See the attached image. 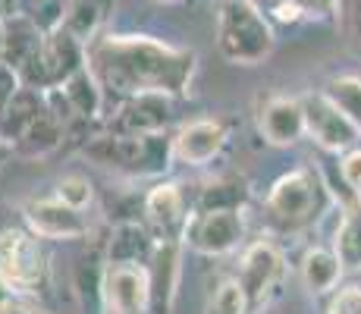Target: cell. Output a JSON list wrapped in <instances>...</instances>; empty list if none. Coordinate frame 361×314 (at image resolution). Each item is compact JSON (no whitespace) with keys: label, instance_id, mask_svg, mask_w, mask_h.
I'll return each mask as SVG.
<instances>
[{"label":"cell","instance_id":"obj_38","mask_svg":"<svg viewBox=\"0 0 361 314\" xmlns=\"http://www.w3.org/2000/svg\"><path fill=\"white\" fill-rule=\"evenodd\" d=\"M207 314H217V311H214V308H207Z\"/></svg>","mask_w":361,"mask_h":314},{"label":"cell","instance_id":"obj_19","mask_svg":"<svg viewBox=\"0 0 361 314\" xmlns=\"http://www.w3.org/2000/svg\"><path fill=\"white\" fill-rule=\"evenodd\" d=\"M63 129L66 126L54 116V110L44 104V110H41L38 116L29 123V129L23 132V135L16 138V145L13 148H23L25 155H47V151H54L60 145V138H63Z\"/></svg>","mask_w":361,"mask_h":314},{"label":"cell","instance_id":"obj_8","mask_svg":"<svg viewBox=\"0 0 361 314\" xmlns=\"http://www.w3.org/2000/svg\"><path fill=\"white\" fill-rule=\"evenodd\" d=\"M104 311H148L151 274L142 261H110L101 274Z\"/></svg>","mask_w":361,"mask_h":314},{"label":"cell","instance_id":"obj_13","mask_svg":"<svg viewBox=\"0 0 361 314\" xmlns=\"http://www.w3.org/2000/svg\"><path fill=\"white\" fill-rule=\"evenodd\" d=\"M258 129L264 142L274 148H289L305 135L302 97H270L258 114Z\"/></svg>","mask_w":361,"mask_h":314},{"label":"cell","instance_id":"obj_23","mask_svg":"<svg viewBox=\"0 0 361 314\" xmlns=\"http://www.w3.org/2000/svg\"><path fill=\"white\" fill-rule=\"evenodd\" d=\"M207 308H214L217 314H248L252 302H248V292L239 280H226L217 286V292H214Z\"/></svg>","mask_w":361,"mask_h":314},{"label":"cell","instance_id":"obj_3","mask_svg":"<svg viewBox=\"0 0 361 314\" xmlns=\"http://www.w3.org/2000/svg\"><path fill=\"white\" fill-rule=\"evenodd\" d=\"M82 66H85V41H79L69 29L57 25V29L44 32L38 54L19 69V76H23V85L29 88H57Z\"/></svg>","mask_w":361,"mask_h":314},{"label":"cell","instance_id":"obj_31","mask_svg":"<svg viewBox=\"0 0 361 314\" xmlns=\"http://www.w3.org/2000/svg\"><path fill=\"white\" fill-rule=\"evenodd\" d=\"M19 13V0H0V19H10Z\"/></svg>","mask_w":361,"mask_h":314},{"label":"cell","instance_id":"obj_20","mask_svg":"<svg viewBox=\"0 0 361 314\" xmlns=\"http://www.w3.org/2000/svg\"><path fill=\"white\" fill-rule=\"evenodd\" d=\"M110 10V0H69V6L63 10V29H69L79 41H94L98 29Z\"/></svg>","mask_w":361,"mask_h":314},{"label":"cell","instance_id":"obj_34","mask_svg":"<svg viewBox=\"0 0 361 314\" xmlns=\"http://www.w3.org/2000/svg\"><path fill=\"white\" fill-rule=\"evenodd\" d=\"M0 57H4V19H0Z\"/></svg>","mask_w":361,"mask_h":314},{"label":"cell","instance_id":"obj_1","mask_svg":"<svg viewBox=\"0 0 361 314\" xmlns=\"http://www.w3.org/2000/svg\"><path fill=\"white\" fill-rule=\"evenodd\" d=\"M85 63L101 88L126 97L138 92L183 95L195 76V54L148 35H101L85 44Z\"/></svg>","mask_w":361,"mask_h":314},{"label":"cell","instance_id":"obj_37","mask_svg":"<svg viewBox=\"0 0 361 314\" xmlns=\"http://www.w3.org/2000/svg\"><path fill=\"white\" fill-rule=\"evenodd\" d=\"M157 4H176V0H157Z\"/></svg>","mask_w":361,"mask_h":314},{"label":"cell","instance_id":"obj_7","mask_svg":"<svg viewBox=\"0 0 361 314\" xmlns=\"http://www.w3.org/2000/svg\"><path fill=\"white\" fill-rule=\"evenodd\" d=\"M44 251L35 233L25 229H0V277L10 292H35L44 280Z\"/></svg>","mask_w":361,"mask_h":314},{"label":"cell","instance_id":"obj_14","mask_svg":"<svg viewBox=\"0 0 361 314\" xmlns=\"http://www.w3.org/2000/svg\"><path fill=\"white\" fill-rule=\"evenodd\" d=\"M170 123V95L164 92H138L123 107V126L135 135H161Z\"/></svg>","mask_w":361,"mask_h":314},{"label":"cell","instance_id":"obj_28","mask_svg":"<svg viewBox=\"0 0 361 314\" xmlns=\"http://www.w3.org/2000/svg\"><path fill=\"white\" fill-rule=\"evenodd\" d=\"M339 176L352 192H361V148H349L339 157Z\"/></svg>","mask_w":361,"mask_h":314},{"label":"cell","instance_id":"obj_33","mask_svg":"<svg viewBox=\"0 0 361 314\" xmlns=\"http://www.w3.org/2000/svg\"><path fill=\"white\" fill-rule=\"evenodd\" d=\"M10 298H13L10 286H6V283H4V277H0V308H4V305H6V302H10Z\"/></svg>","mask_w":361,"mask_h":314},{"label":"cell","instance_id":"obj_11","mask_svg":"<svg viewBox=\"0 0 361 314\" xmlns=\"http://www.w3.org/2000/svg\"><path fill=\"white\" fill-rule=\"evenodd\" d=\"M283 277V251L274 242H255L245 248L239 264V283L245 286L252 308H258L264 298L274 292V286Z\"/></svg>","mask_w":361,"mask_h":314},{"label":"cell","instance_id":"obj_27","mask_svg":"<svg viewBox=\"0 0 361 314\" xmlns=\"http://www.w3.org/2000/svg\"><path fill=\"white\" fill-rule=\"evenodd\" d=\"M19 88H23V76H19V69L10 66V63L0 57V114H4L6 104L16 97Z\"/></svg>","mask_w":361,"mask_h":314},{"label":"cell","instance_id":"obj_21","mask_svg":"<svg viewBox=\"0 0 361 314\" xmlns=\"http://www.w3.org/2000/svg\"><path fill=\"white\" fill-rule=\"evenodd\" d=\"M60 88H63V95L69 97V104H73L75 116H82V120H88V116H98L101 101H104V88H101V82L94 79L92 69H88V63L79 69V73L69 76V79Z\"/></svg>","mask_w":361,"mask_h":314},{"label":"cell","instance_id":"obj_36","mask_svg":"<svg viewBox=\"0 0 361 314\" xmlns=\"http://www.w3.org/2000/svg\"><path fill=\"white\" fill-rule=\"evenodd\" d=\"M355 19H358V35H361V0H358V13H355Z\"/></svg>","mask_w":361,"mask_h":314},{"label":"cell","instance_id":"obj_18","mask_svg":"<svg viewBox=\"0 0 361 314\" xmlns=\"http://www.w3.org/2000/svg\"><path fill=\"white\" fill-rule=\"evenodd\" d=\"M333 251L345 270H361V201L343 207L339 227L333 233Z\"/></svg>","mask_w":361,"mask_h":314},{"label":"cell","instance_id":"obj_2","mask_svg":"<svg viewBox=\"0 0 361 314\" xmlns=\"http://www.w3.org/2000/svg\"><path fill=\"white\" fill-rule=\"evenodd\" d=\"M276 35L252 0L217 4V51L233 66H261L274 54Z\"/></svg>","mask_w":361,"mask_h":314},{"label":"cell","instance_id":"obj_15","mask_svg":"<svg viewBox=\"0 0 361 314\" xmlns=\"http://www.w3.org/2000/svg\"><path fill=\"white\" fill-rule=\"evenodd\" d=\"M41 41H44V32L38 29L35 19L23 16V13L4 19V60L10 63V66L23 69L25 63L38 54Z\"/></svg>","mask_w":361,"mask_h":314},{"label":"cell","instance_id":"obj_30","mask_svg":"<svg viewBox=\"0 0 361 314\" xmlns=\"http://www.w3.org/2000/svg\"><path fill=\"white\" fill-rule=\"evenodd\" d=\"M0 314H47V311H41V308H32V305H23V302H6L4 308H0Z\"/></svg>","mask_w":361,"mask_h":314},{"label":"cell","instance_id":"obj_17","mask_svg":"<svg viewBox=\"0 0 361 314\" xmlns=\"http://www.w3.org/2000/svg\"><path fill=\"white\" fill-rule=\"evenodd\" d=\"M41 110H44V95H41L38 88L23 85L16 92V97L6 104V110L0 114V138L16 145V138L29 129V123L41 114Z\"/></svg>","mask_w":361,"mask_h":314},{"label":"cell","instance_id":"obj_24","mask_svg":"<svg viewBox=\"0 0 361 314\" xmlns=\"http://www.w3.org/2000/svg\"><path fill=\"white\" fill-rule=\"evenodd\" d=\"M327 95L345 114H352L361 123V79H355V76H339V79H333L327 85Z\"/></svg>","mask_w":361,"mask_h":314},{"label":"cell","instance_id":"obj_5","mask_svg":"<svg viewBox=\"0 0 361 314\" xmlns=\"http://www.w3.org/2000/svg\"><path fill=\"white\" fill-rule=\"evenodd\" d=\"M305 110V135H311L324 151H349L361 138V123L352 114H345L327 92H308L302 95Z\"/></svg>","mask_w":361,"mask_h":314},{"label":"cell","instance_id":"obj_6","mask_svg":"<svg viewBox=\"0 0 361 314\" xmlns=\"http://www.w3.org/2000/svg\"><path fill=\"white\" fill-rule=\"evenodd\" d=\"M183 236L198 255H230L245 236V217L239 207H198L185 217Z\"/></svg>","mask_w":361,"mask_h":314},{"label":"cell","instance_id":"obj_10","mask_svg":"<svg viewBox=\"0 0 361 314\" xmlns=\"http://www.w3.org/2000/svg\"><path fill=\"white\" fill-rule=\"evenodd\" d=\"M226 138H230V132H226L224 120H214V116L192 120L173 135L170 155L185 167H204L224 151Z\"/></svg>","mask_w":361,"mask_h":314},{"label":"cell","instance_id":"obj_26","mask_svg":"<svg viewBox=\"0 0 361 314\" xmlns=\"http://www.w3.org/2000/svg\"><path fill=\"white\" fill-rule=\"evenodd\" d=\"M327 314H361V286H343L333 292Z\"/></svg>","mask_w":361,"mask_h":314},{"label":"cell","instance_id":"obj_25","mask_svg":"<svg viewBox=\"0 0 361 314\" xmlns=\"http://www.w3.org/2000/svg\"><path fill=\"white\" fill-rule=\"evenodd\" d=\"M57 198L66 201V205L75 207V211H85V207H92V201H94V188L85 176H75L73 173V176H63L57 183Z\"/></svg>","mask_w":361,"mask_h":314},{"label":"cell","instance_id":"obj_22","mask_svg":"<svg viewBox=\"0 0 361 314\" xmlns=\"http://www.w3.org/2000/svg\"><path fill=\"white\" fill-rule=\"evenodd\" d=\"M145 211H148V217L154 223H161L164 229L176 227V223L185 227L183 192H179V186H173V183H161L157 188H151L148 198H145Z\"/></svg>","mask_w":361,"mask_h":314},{"label":"cell","instance_id":"obj_32","mask_svg":"<svg viewBox=\"0 0 361 314\" xmlns=\"http://www.w3.org/2000/svg\"><path fill=\"white\" fill-rule=\"evenodd\" d=\"M10 155H13V145L6 142V138H0V167L6 164V157H10Z\"/></svg>","mask_w":361,"mask_h":314},{"label":"cell","instance_id":"obj_12","mask_svg":"<svg viewBox=\"0 0 361 314\" xmlns=\"http://www.w3.org/2000/svg\"><path fill=\"white\" fill-rule=\"evenodd\" d=\"M154 138L157 135H135V132H120V135H101L92 145H85V155L98 160L101 167H116V170H145V164L154 160Z\"/></svg>","mask_w":361,"mask_h":314},{"label":"cell","instance_id":"obj_4","mask_svg":"<svg viewBox=\"0 0 361 314\" xmlns=\"http://www.w3.org/2000/svg\"><path fill=\"white\" fill-rule=\"evenodd\" d=\"M324 183L314 170H293L280 176L267 195V211L286 227H305L324 211Z\"/></svg>","mask_w":361,"mask_h":314},{"label":"cell","instance_id":"obj_9","mask_svg":"<svg viewBox=\"0 0 361 314\" xmlns=\"http://www.w3.org/2000/svg\"><path fill=\"white\" fill-rule=\"evenodd\" d=\"M23 214L38 239H82V236H88L85 214L69 207L57 195L54 198H32L23 207Z\"/></svg>","mask_w":361,"mask_h":314},{"label":"cell","instance_id":"obj_35","mask_svg":"<svg viewBox=\"0 0 361 314\" xmlns=\"http://www.w3.org/2000/svg\"><path fill=\"white\" fill-rule=\"evenodd\" d=\"M104 314H145V311H104Z\"/></svg>","mask_w":361,"mask_h":314},{"label":"cell","instance_id":"obj_16","mask_svg":"<svg viewBox=\"0 0 361 314\" xmlns=\"http://www.w3.org/2000/svg\"><path fill=\"white\" fill-rule=\"evenodd\" d=\"M343 261L336 258L333 248L314 246L302 258V283L311 296H327V292L336 289L339 280H343Z\"/></svg>","mask_w":361,"mask_h":314},{"label":"cell","instance_id":"obj_39","mask_svg":"<svg viewBox=\"0 0 361 314\" xmlns=\"http://www.w3.org/2000/svg\"><path fill=\"white\" fill-rule=\"evenodd\" d=\"M38 4H44V0H38Z\"/></svg>","mask_w":361,"mask_h":314},{"label":"cell","instance_id":"obj_29","mask_svg":"<svg viewBox=\"0 0 361 314\" xmlns=\"http://www.w3.org/2000/svg\"><path fill=\"white\" fill-rule=\"evenodd\" d=\"M302 13V19H336L339 0H293Z\"/></svg>","mask_w":361,"mask_h":314}]
</instances>
